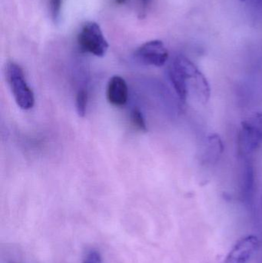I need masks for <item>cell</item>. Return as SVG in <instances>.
Returning <instances> with one entry per match:
<instances>
[{"instance_id":"6da1fadb","label":"cell","mask_w":262,"mask_h":263,"mask_svg":"<svg viewBox=\"0 0 262 263\" xmlns=\"http://www.w3.org/2000/svg\"><path fill=\"white\" fill-rule=\"evenodd\" d=\"M201 71L190 60L184 55L175 57L168 68V77L183 102H186L189 95V83Z\"/></svg>"},{"instance_id":"7a4b0ae2","label":"cell","mask_w":262,"mask_h":263,"mask_svg":"<svg viewBox=\"0 0 262 263\" xmlns=\"http://www.w3.org/2000/svg\"><path fill=\"white\" fill-rule=\"evenodd\" d=\"M6 78L17 106L23 110L32 109L35 104V97L26 83L23 69L16 63H8Z\"/></svg>"},{"instance_id":"3957f363","label":"cell","mask_w":262,"mask_h":263,"mask_svg":"<svg viewBox=\"0 0 262 263\" xmlns=\"http://www.w3.org/2000/svg\"><path fill=\"white\" fill-rule=\"evenodd\" d=\"M262 143V114L256 112L241 123L238 136V151L246 158L253 154Z\"/></svg>"},{"instance_id":"277c9868","label":"cell","mask_w":262,"mask_h":263,"mask_svg":"<svg viewBox=\"0 0 262 263\" xmlns=\"http://www.w3.org/2000/svg\"><path fill=\"white\" fill-rule=\"evenodd\" d=\"M78 43L83 51L95 57H104L109 49V43L99 25L94 22H88L83 26L78 35Z\"/></svg>"},{"instance_id":"5b68a950","label":"cell","mask_w":262,"mask_h":263,"mask_svg":"<svg viewBox=\"0 0 262 263\" xmlns=\"http://www.w3.org/2000/svg\"><path fill=\"white\" fill-rule=\"evenodd\" d=\"M135 59L147 66L161 67L169 60V52L160 40H152L142 45L135 52Z\"/></svg>"},{"instance_id":"8992f818","label":"cell","mask_w":262,"mask_h":263,"mask_svg":"<svg viewBox=\"0 0 262 263\" xmlns=\"http://www.w3.org/2000/svg\"><path fill=\"white\" fill-rule=\"evenodd\" d=\"M258 247L259 240L257 236H245L235 244L221 263H249Z\"/></svg>"},{"instance_id":"52a82bcc","label":"cell","mask_w":262,"mask_h":263,"mask_svg":"<svg viewBox=\"0 0 262 263\" xmlns=\"http://www.w3.org/2000/svg\"><path fill=\"white\" fill-rule=\"evenodd\" d=\"M107 100L112 106L121 107L127 103L129 97L127 83L119 76H114L108 83Z\"/></svg>"},{"instance_id":"ba28073f","label":"cell","mask_w":262,"mask_h":263,"mask_svg":"<svg viewBox=\"0 0 262 263\" xmlns=\"http://www.w3.org/2000/svg\"><path fill=\"white\" fill-rule=\"evenodd\" d=\"M255 188V168L252 162L245 159L240 180V194L244 202H250L253 198Z\"/></svg>"},{"instance_id":"9c48e42d","label":"cell","mask_w":262,"mask_h":263,"mask_svg":"<svg viewBox=\"0 0 262 263\" xmlns=\"http://www.w3.org/2000/svg\"><path fill=\"white\" fill-rule=\"evenodd\" d=\"M224 144L218 135L211 134L206 140L203 154V162L209 164L216 163L224 152Z\"/></svg>"},{"instance_id":"30bf717a","label":"cell","mask_w":262,"mask_h":263,"mask_svg":"<svg viewBox=\"0 0 262 263\" xmlns=\"http://www.w3.org/2000/svg\"><path fill=\"white\" fill-rule=\"evenodd\" d=\"M191 81L193 86V90H195L199 101L203 103H207L210 98L211 90L206 77L203 75V72H200Z\"/></svg>"},{"instance_id":"8fae6325","label":"cell","mask_w":262,"mask_h":263,"mask_svg":"<svg viewBox=\"0 0 262 263\" xmlns=\"http://www.w3.org/2000/svg\"><path fill=\"white\" fill-rule=\"evenodd\" d=\"M88 105V93L85 89H82L77 94L76 111L78 115L80 117H84L86 114V109H87Z\"/></svg>"},{"instance_id":"7c38bea8","label":"cell","mask_w":262,"mask_h":263,"mask_svg":"<svg viewBox=\"0 0 262 263\" xmlns=\"http://www.w3.org/2000/svg\"><path fill=\"white\" fill-rule=\"evenodd\" d=\"M131 120H132V125L136 128L138 130L142 132L147 131V126H146V120L141 111L138 109H135L132 110L131 114Z\"/></svg>"},{"instance_id":"4fadbf2b","label":"cell","mask_w":262,"mask_h":263,"mask_svg":"<svg viewBox=\"0 0 262 263\" xmlns=\"http://www.w3.org/2000/svg\"><path fill=\"white\" fill-rule=\"evenodd\" d=\"M62 0H50L51 15L54 21L56 22L60 15Z\"/></svg>"},{"instance_id":"5bb4252c","label":"cell","mask_w":262,"mask_h":263,"mask_svg":"<svg viewBox=\"0 0 262 263\" xmlns=\"http://www.w3.org/2000/svg\"><path fill=\"white\" fill-rule=\"evenodd\" d=\"M86 262L102 263L101 256L97 252H92L88 255Z\"/></svg>"},{"instance_id":"9a60e30c","label":"cell","mask_w":262,"mask_h":263,"mask_svg":"<svg viewBox=\"0 0 262 263\" xmlns=\"http://www.w3.org/2000/svg\"><path fill=\"white\" fill-rule=\"evenodd\" d=\"M152 0H142V2H143V6H148V5L149 4V3L152 2Z\"/></svg>"},{"instance_id":"2e32d148","label":"cell","mask_w":262,"mask_h":263,"mask_svg":"<svg viewBox=\"0 0 262 263\" xmlns=\"http://www.w3.org/2000/svg\"><path fill=\"white\" fill-rule=\"evenodd\" d=\"M126 1H127V0H115V2L119 5L123 4V3H126Z\"/></svg>"},{"instance_id":"e0dca14e","label":"cell","mask_w":262,"mask_h":263,"mask_svg":"<svg viewBox=\"0 0 262 263\" xmlns=\"http://www.w3.org/2000/svg\"><path fill=\"white\" fill-rule=\"evenodd\" d=\"M241 1H246V0H241Z\"/></svg>"},{"instance_id":"ac0fdd59","label":"cell","mask_w":262,"mask_h":263,"mask_svg":"<svg viewBox=\"0 0 262 263\" xmlns=\"http://www.w3.org/2000/svg\"><path fill=\"white\" fill-rule=\"evenodd\" d=\"M86 263H91V262H86Z\"/></svg>"}]
</instances>
